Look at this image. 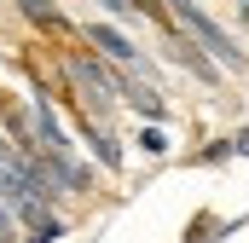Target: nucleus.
<instances>
[{"label":"nucleus","mask_w":249,"mask_h":243,"mask_svg":"<svg viewBox=\"0 0 249 243\" xmlns=\"http://www.w3.org/2000/svg\"><path fill=\"white\" fill-rule=\"evenodd\" d=\"M174 23H180V29H191V35H197V41L209 47V58L220 64V69H232V75H244V69H249L244 47H238V41H232V35H226V29H220V23L209 17V12H203L197 0H174Z\"/></svg>","instance_id":"f257e3e1"},{"label":"nucleus","mask_w":249,"mask_h":243,"mask_svg":"<svg viewBox=\"0 0 249 243\" xmlns=\"http://www.w3.org/2000/svg\"><path fill=\"white\" fill-rule=\"evenodd\" d=\"M162 47H168V58L180 64V69H191V75H197V81H209V87H220V64L209 58V47H203L191 29H180V23H174V29H162Z\"/></svg>","instance_id":"f03ea898"},{"label":"nucleus","mask_w":249,"mask_h":243,"mask_svg":"<svg viewBox=\"0 0 249 243\" xmlns=\"http://www.w3.org/2000/svg\"><path fill=\"white\" fill-rule=\"evenodd\" d=\"M81 35H87V47H99V52H105L110 64H127V69H145V58H139V47L127 41L122 29H110V23H87Z\"/></svg>","instance_id":"7ed1b4c3"},{"label":"nucleus","mask_w":249,"mask_h":243,"mask_svg":"<svg viewBox=\"0 0 249 243\" xmlns=\"http://www.w3.org/2000/svg\"><path fill=\"white\" fill-rule=\"evenodd\" d=\"M18 12H23V17H29L35 29H47L53 41H75V47L87 41V35H81V29H75V23L64 17V12H58V6H53V0H18Z\"/></svg>","instance_id":"20e7f679"},{"label":"nucleus","mask_w":249,"mask_h":243,"mask_svg":"<svg viewBox=\"0 0 249 243\" xmlns=\"http://www.w3.org/2000/svg\"><path fill=\"white\" fill-rule=\"evenodd\" d=\"M116 99H127L139 116L151 122V127H162L168 122V104H162V93H151V87H139V81H127V75H116Z\"/></svg>","instance_id":"39448f33"},{"label":"nucleus","mask_w":249,"mask_h":243,"mask_svg":"<svg viewBox=\"0 0 249 243\" xmlns=\"http://www.w3.org/2000/svg\"><path fill=\"white\" fill-rule=\"evenodd\" d=\"M75 127H81V139L93 145L99 168H110V174H116V168H122V145H116V139H110V133H105V127H99L93 116H75Z\"/></svg>","instance_id":"423d86ee"},{"label":"nucleus","mask_w":249,"mask_h":243,"mask_svg":"<svg viewBox=\"0 0 249 243\" xmlns=\"http://www.w3.org/2000/svg\"><path fill=\"white\" fill-rule=\"evenodd\" d=\"M53 238H64V226L53 220V214H41V220H29V238L23 243H53Z\"/></svg>","instance_id":"0eeeda50"},{"label":"nucleus","mask_w":249,"mask_h":243,"mask_svg":"<svg viewBox=\"0 0 249 243\" xmlns=\"http://www.w3.org/2000/svg\"><path fill=\"white\" fill-rule=\"evenodd\" d=\"M127 6H133V12H145L151 23H162V29H174V17H168V6H162V0H127Z\"/></svg>","instance_id":"6e6552de"},{"label":"nucleus","mask_w":249,"mask_h":243,"mask_svg":"<svg viewBox=\"0 0 249 243\" xmlns=\"http://www.w3.org/2000/svg\"><path fill=\"white\" fill-rule=\"evenodd\" d=\"M139 151H151V156H162V151H168V139H162V127H145V133H139Z\"/></svg>","instance_id":"1a4fd4ad"},{"label":"nucleus","mask_w":249,"mask_h":243,"mask_svg":"<svg viewBox=\"0 0 249 243\" xmlns=\"http://www.w3.org/2000/svg\"><path fill=\"white\" fill-rule=\"evenodd\" d=\"M12 238V208H6V197H0V243Z\"/></svg>","instance_id":"9d476101"},{"label":"nucleus","mask_w":249,"mask_h":243,"mask_svg":"<svg viewBox=\"0 0 249 243\" xmlns=\"http://www.w3.org/2000/svg\"><path fill=\"white\" fill-rule=\"evenodd\" d=\"M99 6H110V12H127V0H99Z\"/></svg>","instance_id":"9b49d317"}]
</instances>
